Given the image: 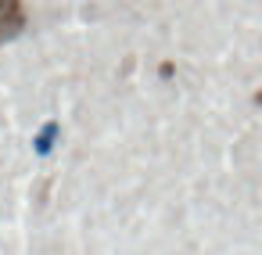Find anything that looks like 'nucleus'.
Instances as JSON below:
<instances>
[{"instance_id": "obj_1", "label": "nucleus", "mask_w": 262, "mask_h": 255, "mask_svg": "<svg viewBox=\"0 0 262 255\" xmlns=\"http://www.w3.org/2000/svg\"><path fill=\"white\" fill-rule=\"evenodd\" d=\"M22 29V4L18 0H0V40L15 36Z\"/></svg>"}, {"instance_id": "obj_2", "label": "nucleus", "mask_w": 262, "mask_h": 255, "mask_svg": "<svg viewBox=\"0 0 262 255\" xmlns=\"http://www.w3.org/2000/svg\"><path fill=\"white\" fill-rule=\"evenodd\" d=\"M58 133H61V126H58V122H47V126L40 130V136H36V151L47 154V151L54 148V140H58Z\"/></svg>"}]
</instances>
